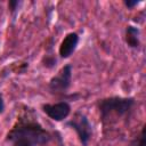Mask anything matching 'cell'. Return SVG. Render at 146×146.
I'll return each mask as SVG.
<instances>
[{
  "mask_svg": "<svg viewBox=\"0 0 146 146\" xmlns=\"http://www.w3.org/2000/svg\"><path fill=\"white\" fill-rule=\"evenodd\" d=\"M17 138L27 139L33 145H42L50 139V135L39 123L24 121L15 125L7 136V139L9 141H13Z\"/></svg>",
  "mask_w": 146,
  "mask_h": 146,
  "instance_id": "cell-1",
  "label": "cell"
},
{
  "mask_svg": "<svg viewBox=\"0 0 146 146\" xmlns=\"http://www.w3.org/2000/svg\"><path fill=\"white\" fill-rule=\"evenodd\" d=\"M72 80V67L71 65H65L57 75H55L49 82V89L52 92H65Z\"/></svg>",
  "mask_w": 146,
  "mask_h": 146,
  "instance_id": "cell-4",
  "label": "cell"
},
{
  "mask_svg": "<svg viewBox=\"0 0 146 146\" xmlns=\"http://www.w3.org/2000/svg\"><path fill=\"white\" fill-rule=\"evenodd\" d=\"M42 111L54 121H63L71 112V106L66 102H59L56 104H46L42 106Z\"/></svg>",
  "mask_w": 146,
  "mask_h": 146,
  "instance_id": "cell-5",
  "label": "cell"
},
{
  "mask_svg": "<svg viewBox=\"0 0 146 146\" xmlns=\"http://www.w3.org/2000/svg\"><path fill=\"white\" fill-rule=\"evenodd\" d=\"M133 104H135V99L132 97H129V98L110 97V98H104L99 100L98 107H99L102 119L105 120L111 114H116L120 116L127 114L131 110Z\"/></svg>",
  "mask_w": 146,
  "mask_h": 146,
  "instance_id": "cell-2",
  "label": "cell"
},
{
  "mask_svg": "<svg viewBox=\"0 0 146 146\" xmlns=\"http://www.w3.org/2000/svg\"><path fill=\"white\" fill-rule=\"evenodd\" d=\"M66 124L75 130L81 144L83 146H87L88 141H89V139L91 138V135H92V127H91L88 117L83 113L76 112L74 114L73 119L70 120Z\"/></svg>",
  "mask_w": 146,
  "mask_h": 146,
  "instance_id": "cell-3",
  "label": "cell"
},
{
  "mask_svg": "<svg viewBox=\"0 0 146 146\" xmlns=\"http://www.w3.org/2000/svg\"><path fill=\"white\" fill-rule=\"evenodd\" d=\"M140 1H137V0H125L124 1V5L128 7V8H133L135 6H137Z\"/></svg>",
  "mask_w": 146,
  "mask_h": 146,
  "instance_id": "cell-10",
  "label": "cell"
},
{
  "mask_svg": "<svg viewBox=\"0 0 146 146\" xmlns=\"http://www.w3.org/2000/svg\"><path fill=\"white\" fill-rule=\"evenodd\" d=\"M13 146H34L30 140L27 139H24V138H17V139H14L11 141Z\"/></svg>",
  "mask_w": 146,
  "mask_h": 146,
  "instance_id": "cell-8",
  "label": "cell"
},
{
  "mask_svg": "<svg viewBox=\"0 0 146 146\" xmlns=\"http://www.w3.org/2000/svg\"><path fill=\"white\" fill-rule=\"evenodd\" d=\"M19 3H21L19 1H9L8 6H9L10 11H11V13H14V11L17 9V7H18V5H19Z\"/></svg>",
  "mask_w": 146,
  "mask_h": 146,
  "instance_id": "cell-11",
  "label": "cell"
},
{
  "mask_svg": "<svg viewBox=\"0 0 146 146\" xmlns=\"http://www.w3.org/2000/svg\"><path fill=\"white\" fill-rule=\"evenodd\" d=\"M145 127H143L141 129V132H140V136H139V140L137 143V146H145Z\"/></svg>",
  "mask_w": 146,
  "mask_h": 146,
  "instance_id": "cell-9",
  "label": "cell"
},
{
  "mask_svg": "<svg viewBox=\"0 0 146 146\" xmlns=\"http://www.w3.org/2000/svg\"><path fill=\"white\" fill-rule=\"evenodd\" d=\"M5 110V102H3V98H2V95L0 94V114L3 112Z\"/></svg>",
  "mask_w": 146,
  "mask_h": 146,
  "instance_id": "cell-12",
  "label": "cell"
},
{
  "mask_svg": "<svg viewBox=\"0 0 146 146\" xmlns=\"http://www.w3.org/2000/svg\"><path fill=\"white\" fill-rule=\"evenodd\" d=\"M79 43V35L75 32L68 33L62 41L59 46V55L62 58H67L70 57L74 50L76 49V46Z\"/></svg>",
  "mask_w": 146,
  "mask_h": 146,
  "instance_id": "cell-6",
  "label": "cell"
},
{
  "mask_svg": "<svg viewBox=\"0 0 146 146\" xmlns=\"http://www.w3.org/2000/svg\"><path fill=\"white\" fill-rule=\"evenodd\" d=\"M125 41L129 47L138 48L139 47V30L135 26H128L125 30Z\"/></svg>",
  "mask_w": 146,
  "mask_h": 146,
  "instance_id": "cell-7",
  "label": "cell"
}]
</instances>
